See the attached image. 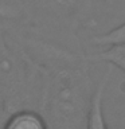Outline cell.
Wrapping results in <instances>:
<instances>
[{"label":"cell","mask_w":125,"mask_h":129,"mask_svg":"<svg viewBox=\"0 0 125 129\" xmlns=\"http://www.w3.org/2000/svg\"><path fill=\"white\" fill-rule=\"evenodd\" d=\"M109 75H110V70H108V73L105 74V77L100 82L98 87H97L94 95L91 98L86 129H108L106 124H105L104 113H102V97H104V90H105V86L108 83Z\"/></svg>","instance_id":"obj_1"},{"label":"cell","mask_w":125,"mask_h":129,"mask_svg":"<svg viewBox=\"0 0 125 129\" xmlns=\"http://www.w3.org/2000/svg\"><path fill=\"white\" fill-rule=\"evenodd\" d=\"M3 129H47V124L39 113L20 110L7 120Z\"/></svg>","instance_id":"obj_2"},{"label":"cell","mask_w":125,"mask_h":129,"mask_svg":"<svg viewBox=\"0 0 125 129\" xmlns=\"http://www.w3.org/2000/svg\"><path fill=\"white\" fill-rule=\"evenodd\" d=\"M86 59L109 62V63L114 64V66H117V67H120L121 70L125 73V43L113 44V46H110V48L100 52V54L86 56Z\"/></svg>","instance_id":"obj_3"},{"label":"cell","mask_w":125,"mask_h":129,"mask_svg":"<svg viewBox=\"0 0 125 129\" xmlns=\"http://www.w3.org/2000/svg\"><path fill=\"white\" fill-rule=\"evenodd\" d=\"M93 42L96 44H100V46H113V44L125 43V23L114 30L106 32V34L94 36Z\"/></svg>","instance_id":"obj_4"},{"label":"cell","mask_w":125,"mask_h":129,"mask_svg":"<svg viewBox=\"0 0 125 129\" xmlns=\"http://www.w3.org/2000/svg\"><path fill=\"white\" fill-rule=\"evenodd\" d=\"M105 3L112 4V6H117V7H125V0H104Z\"/></svg>","instance_id":"obj_5"}]
</instances>
